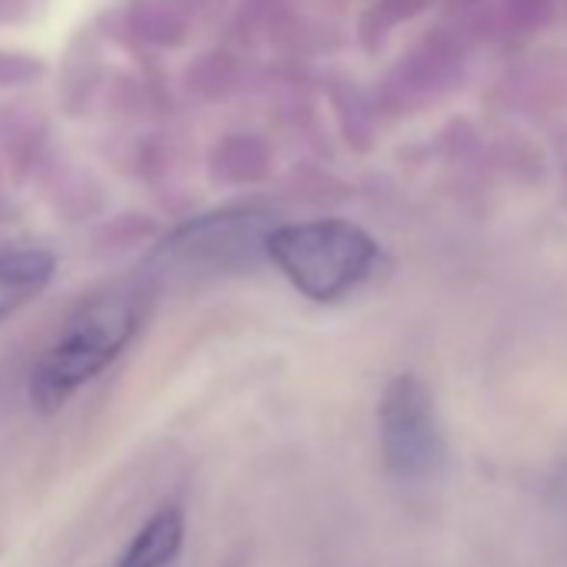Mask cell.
<instances>
[{
	"mask_svg": "<svg viewBox=\"0 0 567 567\" xmlns=\"http://www.w3.org/2000/svg\"><path fill=\"white\" fill-rule=\"evenodd\" d=\"M24 14H31V4H28V0H0V24H14V21H21Z\"/></svg>",
	"mask_w": 567,
	"mask_h": 567,
	"instance_id": "ba28073f",
	"label": "cell"
},
{
	"mask_svg": "<svg viewBox=\"0 0 567 567\" xmlns=\"http://www.w3.org/2000/svg\"><path fill=\"white\" fill-rule=\"evenodd\" d=\"M141 321L144 305L134 295H101L84 301L34 361L28 378L31 404L41 414L61 411L131 348Z\"/></svg>",
	"mask_w": 567,
	"mask_h": 567,
	"instance_id": "6da1fadb",
	"label": "cell"
},
{
	"mask_svg": "<svg viewBox=\"0 0 567 567\" xmlns=\"http://www.w3.org/2000/svg\"><path fill=\"white\" fill-rule=\"evenodd\" d=\"M378 444L384 471L408 487L431 484L447 467V441L431 388L417 374H398L378 401Z\"/></svg>",
	"mask_w": 567,
	"mask_h": 567,
	"instance_id": "277c9868",
	"label": "cell"
},
{
	"mask_svg": "<svg viewBox=\"0 0 567 567\" xmlns=\"http://www.w3.org/2000/svg\"><path fill=\"white\" fill-rule=\"evenodd\" d=\"M184 534H187L184 511L177 504H164L131 537V544L124 547L114 567H171L181 557Z\"/></svg>",
	"mask_w": 567,
	"mask_h": 567,
	"instance_id": "8992f818",
	"label": "cell"
},
{
	"mask_svg": "<svg viewBox=\"0 0 567 567\" xmlns=\"http://www.w3.org/2000/svg\"><path fill=\"white\" fill-rule=\"evenodd\" d=\"M270 234L274 224L264 210L224 207L174 227L147 254V267L154 277H167V280L240 274L267 257Z\"/></svg>",
	"mask_w": 567,
	"mask_h": 567,
	"instance_id": "3957f363",
	"label": "cell"
},
{
	"mask_svg": "<svg viewBox=\"0 0 567 567\" xmlns=\"http://www.w3.org/2000/svg\"><path fill=\"white\" fill-rule=\"evenodd\" d=\"M48 78V61L28 51H4L0 48V91L31 87Z\"/></svg>",
	"mask_w": 567,
	"mask_h": 567,
	"instance_id": "52a82bcc",
	"label": "cell"
},
{
	"mask_svg": "<svg viewBox=\"0 0 567 567\" xmlns=\"http://www.w3.org/2000/svg\"><path fill=\"white\" fill-rule=\"evenodd\" d=\"M54 277L58 257L48 247L0 244V324L44 295Z\"/></svg>",
	"mask_w": 567,
	"mask_h": 567,
	"instance_id": "5b68a950",
	"label": "cell"
},
{
	"mask_svg": "<svg viewBox=\"0 0 567 567\" xmlns=\"http://www.w3.org/2000/svg\"><path fill=\"white\" fill-rule=\"evenodd\" d=\"M378 257L381 247L364 227L334 217L277 224L267 240V260L318 305H331L358 291L374 274Z\"/></svg>",
	"mask_w": 567,
	"mask_h": 567,
	"instance_id": "7a4b0ae2",
	"label": "cell"
}]
</instances>
